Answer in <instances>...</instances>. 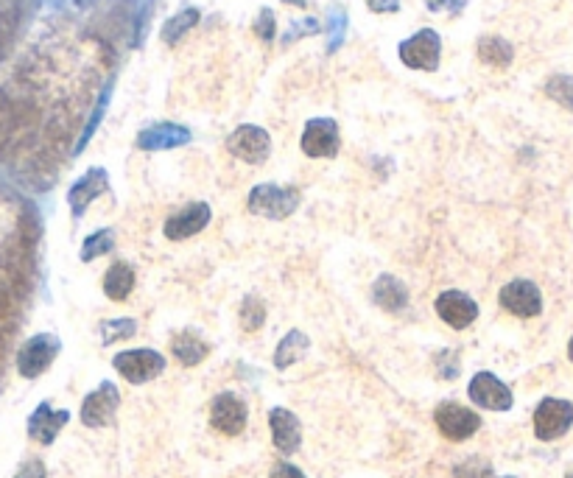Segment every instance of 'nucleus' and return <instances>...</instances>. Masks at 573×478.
<instances>
[{"mask_svg":"<svg viewBox=\"0 0 573 478\" xmlns=\"http://www.w3.org/2000/svg\"><path fill=\"white\" fill-rule=\"evenodd\" d=\"M246 207L252 216L269 221H286L297 213L300 207V191L294 185H274V182H260L246 196Z\"/></svg>","mask_w":573,"mask_h":478,"instance_id":"obj_1","label":"nucleus"},{"mask_svg":"<svg viewBox=\"0 0 573 478\" xmlns=\"http://www.w3.org/2000/svg\"><path fill=\"white\" fill-rule=\"evenodd\" d=\"M400 62L411 70H425V73H437L442 62V37L434 28H420L417 34H411L409 40L397 45Z\"/></svg>","mask_w":573,"mask_h":478,"instance_id":"obj_2","label":"nucleus"},{"mask_svg":"<svg viewBox=\"0 0 573 478\" xmlns=\"http://www.w3.org/2000/svg\"><path fill=\"white\" fill-rule=\"evenodd\" d=\"M165 364H168V361H165L163 353H157V350H151V347L123 350V353L112 358L115 372L129 383H135V386H143V383L160 378L165 372Z\"/></svg>","mask_w":573,"mask_h":478,"instance_id":"obj_3","label":"nucleus"},{"mask_svg":"<svg viewBox=\"0 0 573 478\" xmlns=\"http://www.w3.org/2000/svg\"><path fill=\"white\" fill-rule=\"evenodd\" d=\"M227 151H230L235 160H241L246 165H263L272 157V135L263 126L241 123L227 137Z\"/></svg>","mask_w":573,"mask_h":478,"instance_id":"obj_4","label":"nucleus"},{"mask_svg":"<svg viewBox=\"0 0 573 478\" xmlns=\"http://www.w3.org/2000/svg\"><path fill=\"white\" fill-rule=\"evenodd\" d=\"M300 149L311 160H330L342 151V129L333 118H311L300 137Z\"/></svg>","mask_w":573,"mask_h":478,"instance_id":"obj_5","label":"nucleus"},{"mask_svg":"<svg viewBox=\"0 0 573 478\" xmlns=\"http://www.w3.org/2000/svg\"><path fill=\"white\" fill-rule=\"evenodd\" d=\"M573 425V403L560 397H546L534 409V437L540 442H554L565 437Z\"/></svg>","mask_w":573,"mask_h":478,"instance_id":"obj_6","label":"nucleus"},{"mask_svg":"<svg viewBox=\"0 0 573 478\" xmlns=\"http://www.w3.org/2000/svg\"><path fill=\"white\" fill-rule=\"evenodd\" d=\"M59 353H62V342L56 339L54 333H37V336H31L20 347V353H17V372L23 378H28V381L40 378L42 372L54 364Z\"/></svg>","mask_w":573,"mask_h":478,"instance_id":"obj_7","label":"nucleus"},{"mask_svg":"<svg viewBox=\"0 0 573 478\" xmlns=\"http://www.w3.org/2000/svg\"><path fill=\"white\" fill-rule=\"evenodd\" d=\"M121 409V392L112 381H101L82 400V423L87 428H107L115 423V414Z\"/></svg>","mask_w":573,"mask_h":478,"instance_id":"obj_8","label":"nucleus"},{"mask_svg":"<svg viewBox=\"0 0 573 478\" xmlns=\"http://www.w3.org/2000/svg\"><path fill=\"white\" fill-rule=\"evenodd\" d=\"M434 423H437L439 434L451 442H464L476 434L481 428V417L476 411L467 409L462 403H453V400H445L439 403L437 411H434Z\"/></svg>","mask_w":573,"mask_h":478,"instance_id":"obj_9","label":"nucleus"},{"mask_svg":"<svg viewBox=\"0 0 573 478\" xmlns=\"http://www.w3.org/2000/svg\"><path fill=\"white\" fill-rule=\"evenodd\" d=\"M246 420H249V409H246V403L235 392H221V395L213 397V403H210V425L219 434H224V437L244 434Z\"/></svg>","mask_w":573,"mask_h":478,"instance_id":"obj_10","label":"nucleus"},{"mask_svg":"<svg viewBox=\"0 0 573 478\" xmlns=\"http://www.w3.org/2000/svg\"><path fill=\"white\" fill-rule=\"evenodd\" d=\"M191 140L193 135L188 126H182V123L174 121H157L137 132L135 146L140 151H171L188 146Z\"/></svg>","mask_w":573,"mask_h":478,"instance_id":"obj_11","label":"nucleus"},{"mask_svg":"<svg viewBox=\"0 0 573 478\" xmlns=\"http://www.w3.org/2000/svg\"><path fill=\"white\" fill-rule=\"evenodd\" d=\"M467 395L476 406L487 411H509L515 406L512 389L492 372H476L470 386H467Z\"/></svg>","mask_w":573,"mask_h":478,"instance_id":"obj_12","label":"nucleus"},{"mask_svg":"<svg viewBox=\"0 0 573 478\" xmlns=\"http://www.w3.org/2000/svg\"><path fill=\"white\" fill-rule=\"evenodd\" d=\"M434 311L448 328L464 330L478 319V302L459 288H448L434 300Z\"/></svg>","mask_w":573,"mask_h":478,"instance_id":"obj_13","label":"nucleus"},{"mask_svg":"<svg viewBox=\"0 0 573 478\" xmlns=\"http://www.w3.org/2000/svg\"><path fill=\"white\" fill-rule=\"evenodd\" d=\"M107 191H110V171L101 168V165H93L90 171H84V177L73 182V188L68 191L70 216L76 221L82 219L84 213H87V207H90V202Z\"/></svg>","mask_w":573,"mask_h":478,"instance_id":"obj_14","label":"nucleus"},{"mask_svg":"<svg viewBox=\"0 0 573 478\" xmlns=\"http://www.w3.org/2000/svg\"><path fill=\"white\" fill-rule=\"evenodd\" d=\"M501 308L509 314L520 316V319H532V316L543 314V294L534 286L532 280H512L501 288L498 294Z\"/></svg>","mask_w":573,"mask_h":478,"instance_id":"obj_15","label":"nucleus"},{"mask_svg":"<svg viewBox=\"0 0 573 478\" xmlns=\"http://www.w3.org/2000/svg\"><path fill=\"white\" fill-rule=\"evenodd\" d=\"M213 219V210L207 202H191L174 216H168L163 224V233L168 241H188L193 235H199Z\"/></svg>","mask_w":573,"mask_h":478,"instance_id":"obj_16","label":"nucleus"},{"mask_svg":"<svg viewBox=\"0 0 573 478\" xmlns=\"http://www.w3.org/2000/svg\"><path fill=\"white\" fill-rule=\"evenodd\" d=\"M269 428H272L274 448L283 453V456H294V453L300 451L302 423L294 411L283 409V406L269 411Z\"/></svg>","mask_w":573,"mask_h":478,"instance_id":"obj_17","label":"nucleus"},{"mask_svg":"<svg viewBox=\"0 0 573 478\" xmlns=\"http://www.w3.org/2000/svg\"><path fill=\"white\" fill-rule=\"evenodd\" d=\"M70 423V411H54L51 403H40L37 409L31 411L28 417V437L40 445H54V439L59 437V431Z\"/></svg>","mask_w":573,"mask_h":478,"instance_id":"obj_18","label":"nucleus"},{"mask_svg":"<svg viewBox=\"0 0 573 478\" xmlns=\"http://www.w3.org/2000/svg\"><path fill=\"white\" fill-rule=\"evenodd\" d=\"M372 302L386 314H400L409 308V288L395 274H381L372 286Z\"/></svg>","mask_w":573,"mask_h":478,"instance_id":"obj_19","label":"nucleus"},{"mask_svg":"<svg viewBox=\"0 0 573 478\" xmlns=\"http://www.w3.org/2000/svg\"><path fill=\"white\" fill-rule=\"evenodd\" d=\"M171 356L177 358L182 367H196L210 356V344L199 333L182 330L177 336H171Z\"/></svg>","mask_w":573,"mask_h":478,"instance_id":"obj_20","label":"nucleus"},{"mask_svg":"<svg viewBox=\"0 0 573 478\" xmlns=\"http://www.w3.org/2000/svg\"><path fill=\"white\" fill-rule=\"evenodd\" d=\"M132 291H135V269L123 260H115L104 274V294L112 302H123L129 300Z\"/></svg>","mask_w":573,"mask_h":478,"instance_id":"obj_21","label":"nucleus"},{"mask_svg":"<svg viewBox=\"0 0 573 478\" xmlns=\"http://www.w3.org/2000/svg\"><path fill=\"white\" fill-rule=\"evenodd\" d=\"M199 20H202V12H199L196 6H185V9H179L174 17H168V20L163 23L160 40H163L165 45H179V42L191 34L193 28L199 26Z\"/></svg>","mask_w":573,"mask_h":478,"instance_id":"obj_22","label":"nucleus"},{"mask_svg":"<svg viewBox=\"0 0 573 478\" xmlns=\"http://www.w3.org/2000/svg\"><path fill=\"white\" fill-rule=\"evenodd\" d=\"M311 350V339L302 330H288L286 336L280 339L277 350H274V367L288 369L294 367L297 361L305 358V353Z\"/></svg>","mask_w":573,"mask_h":478,"instance_id":"obj_23","label":"nucleus"},{"mask_svg":"<svg viewBox=\"0 0 573 478\" xmlns=\"http://www.w3.org/2000/svg\"><path fill=\"white\" fill-rule=\"evenodd\" d=\"M478 59L484 62V65H490V68H509L512 65V59H515V48L509 45V40L504 37H481L476 45Z\"/></svg>","mask_w":573,"mask_h":478,"instance_id":"obj_24","label":"nucleus"},{"mask_svg":"<svg viewBox=\"0 0 573 478\" xmlns=\"http://www.w3.org/2000/svg\"><path fill=\"white\" fill-rule=\"evenodd\" d=\"M112 87H115V79H110V84L101 90V96H98L96 107H93V112H90V118H87V123H84L82 135H79V143H76V149H73V154H82L84 146L93 140V135L98 132V126H101V121H104V115H107V110H110V101H112Z\"/></svg>","mask_w":573,"mask_h":478,"instance_id":"obj_25","label":"nucleus"},{"mask_svg":"<svg viewBox=\"0 0 573 478\" xmlns=\"http://www.w3.org/2000/svg\"><path fill=\"white\" fill-rule=\"evenodd\" d=\"M112 249H115V230L101 227V230H96V233H90L84 238L82 249H79V260H82V263H93V260L104 258Z\"/></svg>","mask_w":573,"mask_h":478,"instance_id":"obj_26","label":"nucleus"},{"mask_svg":"<svg viewBox=\"0 0 573 478\" xmlns=\"http://www.w3.org/2000/svg\"><path fill=\"white\" fill-rule=\"evenodd\" d=\"M137 333V322L123 316V319H104L98 322V336H101V344L123 342V339H132Z\"/></svg>","mask_w":573,"mask_h":478,"instance_id":"obj_27","label":"nucleus"},{"mask_svg":"<svg viewBox=\"0 0 573 478\" xmlns=\"http://www.w3.org/2000/svg\"><path fill=\"white\" fill-rule=\"evenodd\" d=\"M546 96L568 112H573V76H568V73L551 76L546 82Z\"/></svg>","mask_w":573,"mask_h":478,"instance_id":"obj_28","label":"nucleus"},{"mask_svg":"<svg viewBox=\"0 0 573 478\" xmlns=\"http://www.w3.org/2000/svg\"><path fill=\"white\" fill-rule=\"evenodd\" d=\"M263 322H266V305L255 294H246L244 302H241V328L246 333H255V330L263 328Z\"/></svg>","mask_w":573,"mask_h":478,"instance_id":"obj_29","label":"nucleus"},{"mask_svg":"<svg viewBox=\"0 0 573 478\" xmlns=\"http://www.w3.org/2000/svg\"><path fill=\"white\" fill-rule=\"evenodd\" d=\"M316 34H322V23H319L316 17H300V20H291V23H288L280 42H283V45H294L297 40L316 37Z\"/></svg>","mask_w":573,"mask_h":478,"instance_id":"obj_30","label":"nucleus"},{"mask_svg":"<svg viewBox=\"0 0 573 478\" xmlns=\"http://www.w3.org/2000/svg\"><path fill=\"white\" fill-rule=\"evenodd\" d=\"M347 37V12L342 6H333L328 12V54H336Z\"/></svg>","mask_w":573,"mask_h":478,"instance_id":"obj_31","label":"nucleus"},{"mask_svg":"<svg viewBox=\"0 0 573 478\" xmlns=\"http://www.w3.org/2000/svg\"><path fill=\"white\" fill-rule=\"evenodd\" d=\"M453 476L456 478H492V465L487 459H478V456H470L459 465L453 467Z\"/></svg>","mask_w":573,"mask_h":478,"instance_id":"obj_32","label":"nucleus"},{"mask_svg":"<svg viewBox=\"0 0 573 478\" xmlns=\"http://www.w3.org/2000/svg\"><path fill=\"white\" fill-rule=\"evenodd\" d=\"M252 31H255V37L263 42H272L277 37V17L269 6H263L255 17V23H252Z\"/></svg>","mask_w":573,"mask_h":478,"instance_id":"obj_33","label":"nucleus"},{"mask_svg":"<svg viewBox=\"0 0 573 478\" xmlns=\"http://www.w3.org/2000/svg\"><path fill=\"white\" fill-rule=\"evenodd\" d=\"M425 6H428V12L434 14H462L467 9V0H425Z\"/></svg>","mask_w":573,"mask_h":478,"instance_id":"obj_34","label":"nucleus"},{"mask_svg":"<svg viewBox=\"0 0 573 478\" xmlns=\"http://www.w3.org/2000/svg\"><path fill=\"white\" fill-rule=\"evenodd\" d=\"M14 478H45V465L40 459H26L23 465L17 467Z\"/></svg>","mask_w":573,"mask_h":478,"instance_id":"obj_35","label":"nucleus"},{"mask_svg":"<svg viewBox=\"0 0 573 478\" xmlns=\"http://www.w3.org/2000/svg\"><path fill=\"white\" fill-rule=\"evenodd\" d=\"M272 478H308V476H305L297 465H291V462H277V465L272 467Z\"/></svg>","mask_w":573,"mask_h":478,"instance_id":"obj_36","label":"nucleus"},{"mask_svg":"<svg viewBox=\"0 0 573 478\" xmlns=\"http://www.w3.org/2000/svg\"><path fill=\"white\" fill-rule=\"evenodd\" d=\"M367 9L375 14L400 12V0H367Z\"/></svg>","mask_w":573,"mask_h":478,"instance_id":"obj_37","label":"nucleus"},{"mask_svg":"<svg viewBox=\"0 0 573 478\" xmlns=\"http://www.w3.org/2000/svg\"><path fill=\"white\" fill-rule=\"evenodd\" d=\"M93 3H96V0H76V6H79V9H90Z\"/></svg>","mask_w":573,"mask_h":478,"instance_id":"obj_38","label":"nucleus"},{"mask_svg":"<svg viewBox=\"0 0 573 478\" xmlns=\"http://www.w3.org/2000/svg\"><path fill=\"white\" fill-rule=\"evenodd\" d=\"M283 3H291V6H300V9H305V6H308L305 0H283Z\"/></svg>","mask_w":573,"mask_h":478,"instance_id":"obj_39","label":"nucleus"},{"mask_svg":"<svg viewBox=\"0 0 573 478\" xmlns=\"http://www.w3.org/2000/svg\"><path fill=\"white\" fill-rule=\"evenodd\" d=\"M568 358H571V361H573V339H571V342H568Z\"/></svg>","mask_w":573,"mask_h":478,"instance_id":"obj_40","label":"nucleus"},{"mask_svg":"<svg viewBox=\"0 0 573 478\" xmlns=\"http://www.w3.org/2000/svg\"><path fill=\"white\" fill-rule=\"evenodd\" d=\"M565 478H573V467H571V470H568V473H565Z\"/></svg>","mask_w":573,"mask_h":478,"instance_id":"obj_41","label":"nucleus"}]
</instances>
